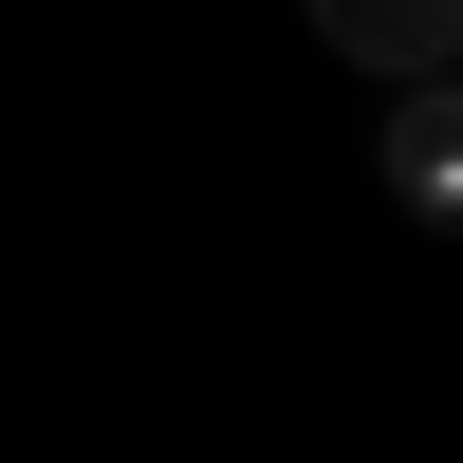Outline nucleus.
Instances as JSON below:
<instances>
[{
	"label": "nucleus",
	"mask_w": 463,
	"mask_h": 463,
	"mask_svg": "<svg viewBox=\"0 0 463 463\" xmlns=\"http://www.w3.org/2000/svg\"><path fill=\"white\" fill-rule=\"evenodd\" d=\"M371 185H390V222L463 241V74H390V111H371Z\"/></svg>",
	"instance_id": "obj_1"
},
{
	"label": "nucleus",
	"mask_w": 463,
	"mask_h": 463,
	"mask_svg": "<svg viewBox=\"0 0 463 463\" xmlns=\"http://www.w3.org/2000/svg\"><path fill=\"white\" fill-rule=\"evenodd\" d=\"M297 19L353 74H463V0H297Z\"/></svg>",
	"instance_id": "obj_2"
}]
</instances>
